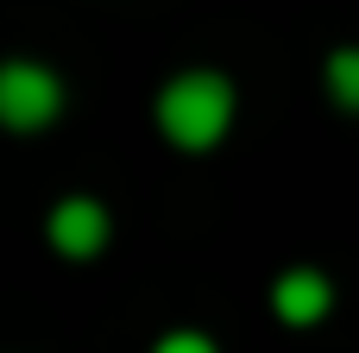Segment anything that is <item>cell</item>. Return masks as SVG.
<instances>
[{
  "label": "cell",
  "instance_id": "1",
  "mask_svg": "<svg viewBox=\"0 0 359 353\" xmlns=\"http://www.w3.org/2000/svg\"><path fill=\"white\" fill-rule=\"evenodd\" d=\"M158 133L177 145V152H215L227 133H233V114H240V95L221 69H177L164 88H158Z\"/></svg>",
  "mask_w": 359,
  "mask_h": 353
},
{
  "label": "cell",
  "instance_id": "2",
  "mask_svg": "<svg viewBox=\"0 0 359 353\" xmlns=\"http://www.w3.org/2000/svg\"><path fill=\"white\" fill-rule=\"evenodd\" d=\"M63 114V76L50 63H32V57H13L0 69V120L13 133H38Z\"/></svg>",
  "mask_w": 359,
  "mask_h": 353
},
{
  "label": "cell",
  "instance_id": "3",
  "mask_svg": "<svg viewBox=\"0 0 359 353\" xmlns=\"http://www.w3.org/2000/svg\"><path fill=\"white\" fill-rule=\"evenodd\" d=\"M44 240H50V253H63L69 265H88V259L107 253L114 215H107L101 196H63V202L44 215Z\"/></svg>",
  "mask_w": 359,
  "mask_h": 353
},
{
  "label": "cell",
  "instance_id": "4",
  "mask_svg": "<svg viewBox=\"0 0 359 353\" xmlns=\"http://www.w3.org/2000/svg\"><path fill=\"white\" fill-rule=\"evenodd\" d=\"M271 316H278L284 328H316V322H328V316H334V278H328L322 265H290V272H278V284H271Z\"/></svg>",
  "mask_w": 359,
  "mask_h": 353
},
{
  "label": "cell",
  "instance_id": "5",
  "mask_svg": "<svg viewBox=\"0 0 359 353\" xmlns=\"http://www.w3.org/2000/svg\"><path fill=\"white\" fill-rule=\"evenodd\" d=\"M322 82H328V101H334V107L359 114V44L328 51V69H322Z\"/></svg>",
  "mask_w": 359,
  "mask_h": 353
},
{
  "label": "cell",
  "instance_id": "6",
  "mask_svg": "<svg viewBox=\"0 0 359 353\" xmlns=\"http://www.w3.org/2000/svg\"><path fill=\"white\" fill-rule=\"evenodd\" d=\"M151 353H221L215 347V335H202V328H170V335H158Z\"/></svg>",
  "mask_w": 359,
  "mask_h": 353
}]
</instances>
